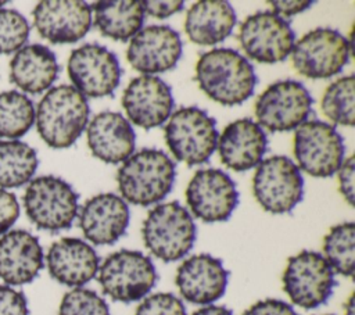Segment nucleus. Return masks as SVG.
<instances>
[{
	"label": "nucleus",
	"instance_id": "f3484780",
	"mask_svg": "<svg viewBox=\"0 0 355 315\" xmlns=\"http://www.w3.org/2000/svg\"><path fill=\"white\" fill-rule=\"evenodd\" d=\"M182 49L180 36L175 29L166 25H150L132 37L126 58L141 74H159L176 67Z\"/></svg>",
	"mask_w": 355,
	"mask_h": 315
},
{
	"label": "nucleus",
	"instance_id": "7c9ffc66",
	"mask_svg": "<svg viewBox=\"0 0 355 315\" xmlns=\"http://www.w3.org/2000/svg\"><path fill=\"white\" fill-rule=\"evenodd\" d=\"M354 75H347L326 87L320 101L322 112L326 118L337 125H354Z\"/></svg>",
	"mask_w": 355,
	"mask_h": 315
},
{
	"label": "nucleus",
	"instance_id": "473e14b6",
	"mask_svg": "<svg viewBox=\"0 0 355 315\" xmlns=\"http://www.w3.org/2000/svg\"><path fill=\"white\" fill-rule=\"evenodd\" d=\"M29 36L26 18L11 8H0V54L17 53Z\"/></svg>",
	"mask_w": 355,
	"mask_h": 315
},
{
	"label": "nucleus",
	"instance_id": "2eb2a0df",
	"mask_svg": "<svg viewBox=\"0 0 355 315\" xmlns=\"http://www.w3.org/2000/svg\"><path fill=\"white\" fill-rule=\"evenodd\" d=\"M186 201L191 214L208 223L227 221L239 204V191L233 179L220 169L197 171L186 189Z\"/></svg>",
	"mask_w": 355,
	"mask_h": 315
},
{
	"label": "nucleus",
	"instance_id": "423d86ee",
	"mask_svg": "<svg viewBox=\"0 0 355 315\" xmlns=\"http://www.w3.org/2000/svg\"><path fill=\"white\" fill-rule=\"evenodd\" d=\"M164 133L169 151L187 165L207 162L218 143L216 121L196 105L176 110L169 117Z\"/></svg>",
	"mask_w": 355,
	"mask_h": 315
},
{
	"label": "nucleus",
	"instance_id": "c9c22d12",
	"mask_svg": "<svg viewBox=\"0 0 355 315\" xmlns=\"http://www.w3.org/2000/svg\"><path fill=\"white\" fill-rule=\"evenodd\" d=\"M19 215V205L17 197L0 189V236L7 233V230L15 223Z\"/></svg>",
	"mask_w": 355,
	"mask_h": 315
},
{
	"label": "nucleus",
	"instance_id": "f8f14e48",
	"mask_svg": "<svg viewBox=\"0 0 355 315\" xmlns=\"http://www.w3.org/2000/svg\"><path fill=\"white\" fill-rule=\"evenodd\" d=\"M313 99L297 80L286 79L269 85L255 101L258 125L270 132H287L304 124L312 110Z\"/></svg>",
	"mask_w": 355,
	"mask_h": 315
},
{
	"label": "nucleus",
	"instance_id": "ea45409f",
	"mask_svg": "<svg viewBox=\"0 0 355 315\" xmlns=\"http://www.w3.org/2000/svg\"><path fill=\"white\" fill-rule=\"evenodd\" d=\"M273 8V12L277 14L279 17L282 18H287V17H291V15H295L306 8H309L312 6V1H282V0H275V1H270L269 3Z\"/></svg>",
	"mask_w": 355,
	"mask_h": 315
},
{
	"label": "nucleus",
	"instance_id": "79ce46f5",
	"mask_svg": "<svg viewBox=\"0 0 355 315\" xmlns=\"http://www.w3.org/2000/svg\"><path fill=\"white\" fill-rule=\"evenodd\" d=\"M344 315H355V300L354 293L348 297L345 305H344Z\"/></svg>",
	"mask_w": 355,
	"mask_h": 315
},
{
	"label": "nucleus",
	"instance_id": "4468645a",
	"mask_svg": "<svg viewBox=\"0 0 355 315\" xmlns=\"http://www.w3.org/2000/svg\"><path fill=\"white\" fill-rule=\"evenodd\" d=\"M67 69L73 87L85 97L111 96L121 80L116 56L98 43H86L72 50Z\"/></svg>",
	"mask_w": 355,
	"mask_h": 315
},
{
	"label": "nucleus",
	"instance_id": "bb28decb",
	"mask_svg": "<svg viewBox=\"0 0 355 315\" xmlns=\"http://www.w3.org/2000/svg\"><path fill=\"white\" fill-rule=\"evenodd\" d=\"M90 8L94 12V26L101 35L114 40L126 42L143 26L144 8L141 1L101 0Z\"/></svg>",
	"mask_w": 355,
	"mask_h": 315
},
{
	"label": "nucleus",
	"instance_id": "c85d7f7f",
	"mask_svg": "<svg viewBox=\"0 0 355 315\" xmlns=\"http://www.w3.org/2000/svg\"><path fill=\"white\" fill-rule=\"evenodd\" d=\"M334 273L351 278L355 268V223L333 226L323 239V254Z\"/></svg>",
	"mask_w": 355,
	"mask_h": 315
},
{
	"label": "nucleus",
	"instance_id": "9d476101",
	"mask_svg": "<svg viewBox=\"0 0 355 315\" xmlns=\"http://www.w3.org/2000/svg\"><path fill=\"white\" fill-rule=\"evenodd\" d=\"M347 37L331 28H316L300 37L291 49V61L298 74L311 79L331 78L343 71L349 58Z\"/></svg>",
	"mask_w": 355,
	"mask_h": 315
},
{
	"label": "nucleus",
	"instance_id": "a19ab883",
	"mask_svg": "<svg viewBox=\"0 0 355 315\" xmlns=\"http://www.w3.org/2000/svg\"><path fill=\"white\" fill-rule=\"evenodd\" d=\"M191 315H233V312L223 305H204L196 309Z\"/></svg>",
	"mask_w": 355,
	"mask_h": 315
},
{
	"label": "nucleus",
	"instance_id": "dca6fc26",
	"mask_svg": "<svg viewBox=\"0 0 355 315\" xmlns=\"http://www.w3.org/2000/svg\"><path fill=\"white\" fill-rule=\"evenodd\" d=\"M37 33L50 43H75L92 26V8L82 0H44L32 11Z\"/></svg>",
	"mask_w": 355,
	"mask_h": 315
},
{
	"label": "nucleus",
	"instance_id": "58836bf2",
	"mask_svg": "<svg viewBox=\"0 0 355 315\" xmlns=\"http://www.w3.org/2000/svg\"><path fill=\"white\" fill-rule=\"evenodd\" d=\"M340 191L349 205H354V157L343 161L338 168Z\"/></svg>",
	"mask_w": 355,
	"mask_h": 315
},
{
	"label": "nucleus",
	"instance_id": "f257e3e1",
	"mask_svg": "<svg viewBox=\"0 0 355 315\" xmlns=\"http://www.w3.org/2000/svg\"><path fill=\"white\" fill-rule=\"evenodd\" d=\"M200 89L222 105H239L250 99L258 82L252 64L233 49H212L196 64Z\"/></svg>",
	"mask_w": 355,
	"mask_h": 315
},
{
	"label": "nucleus",
	"instance_id": "2f4dec72",
	"mask_svg": "<svg viewBox=\"0 0 355 315\" xmlns=\"http://www.w3.org/2000/svg\"><path fill=\"white\" fill-rule=\"evenodd\" d=\"M58 315H111L107 301L94 290L75 287L65 293Z\"/></svg>",
	"mask_w": 355,
	"mask_h": 315
},
{
	"label": "nucleus",
	"instance_id": "a878e982",
	"mask_svg": "<svg viewBox=\"0 0 355 315\" xmlns=\"http://www.w3.org/2000/svg\"><path fill=\"white\" fill-rule=\"evenodd\" d=\"M236 12L225 0H201L187 11L184 31L193 43L211 46L225 40L236 25Z\"/></svg>",
	"mask_w": 355,
	"mask_h": 315
},
{
	"label": "nucleus",
	"instance_id": "4be33fe9",
	"mask_svg": "<svg viewBox=\"0 0 355 315\" xmlns=\"http://www.w3.org/2000/svg\"><path fill=\"white\" fill-rule=\"evenodd\" d=\"M43 250L36 236L14 229L0 237V279L7 286L31 283L42 271Z\"/></svg>",
	"mask_w": 355,
	"mask_h": 315
},
{
	"label": "nucleus",
	"instance_id": "5701e85b",
	"mask_svg": "<svg viewBox=\"0 0 355 315\" xmlns=\"http://www.w3.org/2000/svg\"><path fill=\"white\" fill-rule=\"evenodd\" d=\"M219 157L229 169L243 172L257 167L266 151L268 139L263 129L251 118L229 124L218 136Z\"/></svg>",
	"mask_w": 355,
	"mask_h": 315
},
{
	"label": "nucleus",
	"instance_id": "1a4fd4ad",
	"mask_svg": "<svg viewBox=\"0 0 355 315\" xmlns=\"http://www.w3.org/2000/svg\"><path fill=\"white\" fill-rule=\"evenodd\" d=\"M252 191L270 214H287L302 200L304 179L298 165L286 155H272L257 165Z\"/></svg>",
	"mask_w": 355,
	"mask_h": 315
},
{
	"label": "nucleus",
	"instance_id": "72a5a7b5",
	"mask_svg": "<svg viewBox=\"0 0 355 315\" xmlns=\"http://www.w3.org/2000/svg\"><path fill=\"white\" fill-rule=\"evenodd\" d=\"M135 315H187L183 301L173 293H154L143 298Z\"/></svg>",
	"mask_w": 355,
	"mask_h": 315
},
{
	"label": "nucleus",
	"instance_id": "0eeeda50",
	"mask_svg": "<svg viewBox=\"0 0 355 315\" xmlns=\"http://www.w3.org/2000/svg\"><path fill=\"white\" fill-rule=\"evenodd\" d=\"M78 193L54 175L35 178L26 187L24 207L29 221L43 230L58 232L71 228L78 215Z\"/></svg>",
	"mask_w": 355,
	"mask_h": 315
},
{
	"label": "nucleus",
	"instance_id": "9b49d317",
	"mask_svg": "<svg viewBox=\"0 0 355 315\" xmlns=\"http://www.w3.org/2000/svg\"><path fill=\"white\" fill-rule=\"evenodd\" d=\"M293 151L304 172L315 178H329L341 167L345 146L334 126L311 119L297 128Z\"/></svg>",
	"mask_w": 355,
	"mask_h": 315
},
{
	"label": "nucleus",
	"instance_id": "ddd939ff",
	"mask_svg": "<svg viewBox=\"0 0 355 315\" xmlns=\"http://www.w3.org/2000/svg\"><path fill=\"white\" fill-rule=\"evenodd\" d=\"M239 42L245 54L265 64L284 61L295 40L291 25L273 11H258L240 25Z\"/></svg>",
	"mask_w": 355,
	"mask_h": 315
},
{
	"label": "nucleus",
	"instance_id": "412c9836",
	"mask_svg": "<svg viewBox=\"0 0 355 315\" xmlns=\"http://www.w3.org/2000/svg\"><path fill=\"white\" fill-rule=\"evenodd\" d=\"M50 276L61 284L82 287L98 272L100 258L85 240L62 237L54 241L46 255Z\"/></svg>",
	"mask_w": 355,
	"mask_h": 315
},
{
	"label": "nucleus",
	"instance_id": "c756f323",
	"mask_svg": "<svg viewBox=\"0 0 355 315\" xmlns=\"http://www.w3.org/2000/svg\"><path fill=\"white\" fill-rule=\"evenodd\" d=\"M35 122L33 103L17 90L0 93V137L18 139Z\"/></svg>",
	"mask_w": 355,
	"mask_h": 315
},
{
	"label": "nucleus",
	"instance_id": "37998d69",
	"mask_svg": "<svg viewBox=\"0 0 355 315\" xmlns=\"http://www.w3.org/2000/svg\"><path fill=\"white\" fill-rule=\"evenodd\" d=\"M6 4V1H0V6H4Z\"/></svg>",
	"mask_w": 355,
	"mask_h": 315
},
{
	"label": "nucleus",
	"instance_id": "cd10ccee",
	"mask_svg": "<svg viewBox=\"0 0 355 315\" xmlns=\"http://www.w3.org/2000/svg\"><path fill=\"white\" fill-rule=\"evenodd\" d=\"M37 168L36 151L21 140H0V186L19 187Z\"/></svg>",
	"mask_w": 355,
	"mask_h": 315
},
{
	"label": "nucleus",
	"instance_id": "393cba45",
	"mask_svg": "<svg viewBox=\"0 0 355 315\" xmlns=\"http://www.w3.org/2000/svg\"><path fill=\"white\" fill-rule=\"evenodd\" d=\"M58 71L55 54L35 43L21 47L10 61V82L26 93L39 94L53 85Z\"/></svg>",
	"mask_w": 355,
	"mask_h": 315
},
{
	"label": "nucleus",
	"instance_id": "c03bdc74",
	"mask_svg": "<svg viewBox=\"0 0 355 315\" xmlns=\"http://www.w3.org/2000/svg\"><path fill=\"white\" fill-rule=\"evenodd\" d=\"M322 315H333V314H322Z\"/></svg>",
	"mask_w": 355,
	"mask_h": 315
},
{
	"label": "nucleus",
	"instance_id": "6ab92c4d",
	"mask_svg": "<svg viewBox=\"0 0 355 315\" xmlns=\"http://www.w3.org/2000/svg\"><path fill=\"white\" fill-rule=\"evenodd\" d=\"M122 107L137 126L151 129L171 117L173 96L169 85L155 75H140L129 82L122 94Z\"/></svg>",
	"mask_w": 355,
	"mask_h": 315
},
{
	"label": "nucleus",
	"instance_id": "20e7f679",
	"mask_svg": "<svg viewBox=\"0 0 355 315\" xmlns=\"http://www.w3.org/2000/svg\"><path fill=\"white\" fill-rule=\"evenodd\" d=\"M196 235L191 214L178 201L155 205L148 211L141 228L144 246L164 262L183 258L193 248Z\"/></svg>",
	"mask_w": 355,
	"mask_h": 315
},
{
	"label": "nucleus",
	"instance_id": "a211bd4d",
	"mask_svg": "<svg viewBox=\"0 0 355 315\" xmlns=\"http://www.w3.org/2000/svg\"><path fill=\"white\" fill-rule=\"evenodd\" d=\"M229 271L211 254H194L186 258L176 271L175 283L180 296L197 305H211L227 287Z\"/></svg>",
	"mask_w": 355,
	"mask_h": 315
},
{
	"label": "nucleus",
	"instance_id": "e433bc0d",
	"mask_svg": "<svg viewBox=\"0 0 355 315\" xmlns=\"http://www.w3.org/2000/svg\"><path fill=\"white\" fill-rule=\"evenodd\" d=\"M243 315H298L286 301L277 298H265L248 307Z\"/></svg>",
	"mask_w": 355,
	"mask_h": 315
},
{
	"label": "nucleus",
	"instance_id": "f704fd0d",
	"mask_svg": "<svg viewBox=\"0 0 355 315\" xmlns=\"http://www.w3.org/2000/svg\"><path fill=\"white\" fill-rule=\"evenodd\" d=\"M0 315H29L25 294L11 286L0 284Z\"/></svg>",
	"mask_w": 355,
	"mask_h": 315
},
{
	"label": "nucleus",
	"instance_id": "f03ea898",
	"mask_svg": "<svg viewBox=\"0 0 355 315\" xmlns=\"http://www.w3.org/2000/svg\"><path fill=\"white\" fill-rule=\"evenodd\" d=\"M86 97L71 85L51 87L35 114L40 137L53 148H67L82 135L89 121Z\"/></svg>",
	"mask_w": 355,
	"mask_h": 315
},
{
	"label": "nucleus",
	"instance_id": "7ed1b4c3",
	"mask_svg": "<svg viewBox=\"0 0 355 315\" xmlns=\"http://www.w3.org/2000/svg\"><path fill=\"white\" fill-rule=\"evenodd\" d=\"M122 198L135 205L159 203L172 190L175 162L157 148H143L126 158L116 173Z\"/></svg>",
	"mask_w": 355,
	"mask_h": 315
},
{
	"label": "nucleus",
	"instance_id": "6e6552de",
	"mask_svg": "<svg viewBox=\"0 0 355 315\" xmlns=\"http://www.w3.org/2000/svg\"><path fill=\"white\" fill-rule=\"evenodd\" d=\"M283 290L290 301L304 309L324 304L336 286L334 271L318 251L302 250L288 258L284 268Z\"/></svg>",
	"mask_w": 355,
	"mask_h": 315
},
{
	"label": "nucleus",
	"instance_id": "39448f33",
	"mask_svg": "<svg viewBox=\"0 0 355 315\" xmlns=\"http://www.w3.org/2000/svg\"><path fill=\"white\" fill-rule=\"evenodd\" d=\"M157 278L151 258L136 250H119L110 254L97 272L103 293L125 304L143 300L155 286Z\"/></svg>",
	"mask_w": 355,
	"mask_h": 315
},
{
	"label": "nucleus",
	"instance_id": "aec40b11",
	"mask_svg": "<svg viewBox=\"0 0 355 315\" xmlns=\"http://www.w3.org/2000/svg\"><path fill=\"white\" fill-rule=\"evenodd\" d=\"M130 212L126 201L114 193H101L89 198L79 211V228L96 246L118 241L126 232Z\"/></svg>",
	"mask_w": 355,
	"mask_h": 315
},
{
	"label": "nucleus",
	"instance_id": "4c0bfd02",
	"mask_svg": "<svg viewBox=\"0 0 355 315\" xmlns=\"http://www.w3.org/2000/svg\"><path fill=\"white\" fill-rule=\"evenodd\" d=\"M144 12H147L151 17H155L158 19L168 18L179 11L183 10L184 3L182 0H166V1H159V0H153V1H141Z\"/></svg>",
	"mask_w": 355,
	"mask_h": 315
},
{
	"label": "nucleus",
	"instance_id": "b1692460",
	"mask_svg": "<svg viewBox=\"0 0 355 315\" xmlns=\"http://www.w3.org/2000/svg\"><path fill=\"white\" fill-rule=\"evenodd\" d=\"M135 130L119 112L96 114L87 126V146L92 154L108 164L123 162L133 154Z\"/></svg>",
	"mask_w": 355,
	"mask_h": 315
}]
</instances>
